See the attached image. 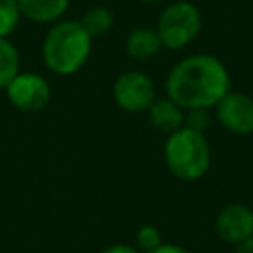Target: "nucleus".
<instances>
[{"mask_svg":"<svg viewBox=\"0 0 253 253\" xmlns=\"http://www.w3.org/2000/svg\"><path fill=\"white\" fill-rule=\"evenodd\" d=\"M166 97L188 109H211L229 91L227 67L210 53H196L180 59L166 77Z\"/></svg>","mask_w":253,"mask_h":253,"instance_id":"1","label":"nucleus"},{"mask_svg":"<svg viewBox=\"0 0 253 253\" xmlns=\"http://www.w3.org/2000/svg\"><path fill=\"white\" fill-rule=\"evenodd\" d=\"M91 42L81 22L61 20L53 24L43 38V63L57 75H71L85 65L91 53Z\"/></svg>","mask_w":253,"mask_h":253,"instance_id":"2","label":"nucleus"},{"mask_svg":"<svg viewBox=\"0 0 253 253\" xmlns=\"http://www.w3.org/2000/svg\"><path fill=\"white\" fill-rule=\"evenodd\" d=\"M164 162L170 174L184 182L200 180L211 166V148L204 132L192 128H178L168 134L164 144Z\"/></svg>","mask_w":253,"mask_h":253,"instance_id":"3","label":"nucleus"},{"mask_svg":"<svg viewBox=\"0 0 253 253\" xmlns=\"http://www.w3.org/2000/svg\"><path fill=\"white\" fill-rule=\"evenodd\" d=\"M200 30H202L200 10L188 0H178L168 4L158 16L156 32L162 42V47L182 49L198 38Z\"/></svg>","mask_w":253,"mask_h":253,"instance_id":"4","label":"nucleus"},{"mask_svg":"<svg viewBox=\"0 0 253 253\" xmlns=\"http://www.w3.org/2000/svg\"><path fill=\"white\" fill-rule=\"evenodd\" d=\"M113 97L123 111L142 113L156 101L152 79L142 71H125L113 85Z\"/></svg>","mask_w":253,"mask_h":253,"instance_id":"5","label":"nucleus"},{"mask_svg":"<svg viewBox=\"0 0 253 253\" xmlns=\"http://www.w3.org/2000/svg\"><path fill=\"white\" fill-rule=\"evenodd\" d=\"M6 95L16 109L24 113H36L49 103L51 89L49 83L38 73H18L8 83Z\"/></svg>","mask_w":253,"mask_h":253,"instance_id":"6","label":"nucleus"},{"mask_svg":"<svg viewBox=\"0 0 253 253\" xmlns=\"http://www.w3.org/2000/svg\"><path fill=\"white\" fill-rule=\"evenodd\" d=\"M217 123L235 136L253 134V97L241 91H229L215 107Z\"/></svg>","mask_w":253,"mask_h":253,"instance_id":"7","label":"nucleus"},{"mask_svg":"<svg viewBox=\"0 0 253 253\" xmlns=\"http://www.w3.org/2000/svg\"><path fill=\"white\" fill-rule=\"evenodd\" d=\"M213 229L223 243L239 245L253 237V208L241 202L225 204L213 221Z\"/></svg>","mask_w":253,"mask_h":253,"instance_id":"8","label":"nucleus"},{"mask_svg":"<svg viewBox=\"0 0 253 253\" xmlns=\"http://www.w3.org/2000/svg\"><path fill=\"white\" fill-rule=\"evenodd\" d=\"M148 121L156 130L172 134V132H176L178 128L184 126V109L168 97L166 99H156L148 107Z\"/></svg>","mask_w":253,"mask_h":253,"instance_id":"9","label":"nucleus"},{"mask_svg":"<svg viewBox=\"0 0 253 253\" xmlns=\"http://www.w3.org/2000/svg\"><path fill=\"white\" fill-rule=\"evenodd\" d=\"M16 4L24 18L38 24H47L57 22L65 14L69 0H16Z\"/></svg>","mask_w":253,"mask_h":253,"instance_id":"10","label":"nucleus"},{"mask_svg":"<svg viewBox=\"0 0 253 253\" xmlns=\"http://www.w3.org/2000/svg\"><path fill=\"white\" fill-rule=\"evenodd\" d=\"M126 53L136 61H146L154 57L162 49V42L158 38V32L152 28H136L128 34L125 42Z\"/></svg>","mask_w":253,"mask_h":253,"instance_id":"11","label":"nucleus"},{"mask_svg":"<svg viewBox=\"0 0 253 253\" xmlns=\"http://www.w3.org/2000/svg\"><path fill=\"white\" fill-rule=\"evenodd\" d=\"M20 73V53L8 38H0V89H6L8 83Z\"/></svg>","mask_w":253,"mask_h":253,"instance_id":"12","label":"nucleus"},{"mask_svg":"<svg viewBox=\"0 0 253 253\" xmlns=\"http://www.w3.org/2000/svg\"><path fill=\"white\" fill-rule=\"evenodd\" d=\"M81 26L89 34L91 40L93 38H99V36H105L113 28V14L105 6H93V8H89L83 14Z\"/></svg>","mask_w":253,"mask_h":253,"instance_id":"13","label":"nucleus"},{"mask_svg":"<svg viewBox=\"0 0 253 253\" xmlns=\"http://www.w3.org/2000/svg\"><path fill=\"white\" fill-rule=\"evenodd\" d=\"M20 18L16 0H0V38H8L18 28Z\"/></svg>","mask_w":253,"mask_h":253,"instance_id":"14","label":"nucleus"},{"mask_svg":"<svg viewBox=\"0 0 253 253\" xmlns=\"http://www.w3.org/2000/svg\"><path fill=\"white\" fill-rule=\"evenodd\" d=\"M136 243H138V249H140L142 253H146V251H152V249H156L158 245H162V235H160L158 227L146 223V225H142V227L136 231Z\"/></svg>","mask_w":253,"mask_h":253,"instance_id":"15","label":"nucleus"},{"mask_svg":"<svg viewBox=\"0 0 253 253\" xmlns=\"http://www.w3.org/2000/svg\"><path fill=\"white\" fill-rule=\"evenodd\" d=\"M211 117H210V109H188L184 113V126L198 130V132H206V128L210 126Z\"/></svg>","mask_w":253,"mask_h":253,"instance_id":"16","label":"nucleus"},{"mask_svg":"<svg viewBox=\"0 0 253 253\" xmlns=\"http://www.w3.org/2000/svg\"><path fill=\"white\" fill-rule=\"evenodd\" d=\"M146 253H192V251H190V249H186V247H182V245H174V243H162V245H158L156 249L146 251Z\"/></svg>","mask_w":253,"mask_h":253,"instance_id":"17","label":"nucleus"},{"mask_svg":"<svg viewBox=\"0 0 253 253\" xmlns=\"http://www.w3.org/2000/svg\"><path fill=\"white\" fill-rule=\"evenodd\" d=\"M101 253H140L136 247H130V245H111L107 249H103Z\"/></svg>","mask_w":253,"mask_h":253,"instance_id":"18","label":"nucleus"},{"mask_svg":"<svg viewBox=\"0 0 253 253\" xmlns=\"http://www.w3.org/2000/svg\"><path fill=\"white\" fill-rule=\"evenodd\" d=\"M235 253H253V237H249L247 241L235 245Z\"/></svg>","mask_w":253,"mask_h":253,"instance_id":"19","label":"nucleus"},{"mask_svg":"<svg viewBox=\"0 0 253 253\" xmlns=\"http://www.w3.org/2000/svg\"><path fill=\"white\" fill-rule=\"evenodd\" d=\"M140 2H146V4H154V2H162V0H140Z\"/></svg>","mask_w":253,"mask_h":253,"instance_id":"20","label":"nucleus"}]
</instances>
